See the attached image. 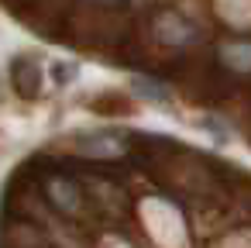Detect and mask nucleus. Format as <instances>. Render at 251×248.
I'll list each match as a JSON object with an SVG mask.
<instances>
[{
  "instance_id": "f257e3e1",
  "label": "nucleus",
  "mask_w": 251,
  "mask_h": 248,
  "mask_svg": "<svg viewBox=\"0 0 251 248\" xmlns=\"http://www.w3.org/2000/svg\"><path fill=\"white\" fill-rule=\"evenodd\" d=\"M11 80H14V90L25 100H35L38 97V62L31 55H18L11 62Z\"/></svg>"
}]
</instances>
